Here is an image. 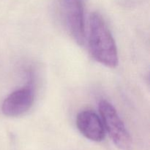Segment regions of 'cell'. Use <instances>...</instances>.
<instances>
[{
  "mask_svg": "<svg viewBox=\"0 0 150 150\" xmlns=\"http://www.w3.org/2000/svg\"><path fill=\"white\" fill-rule=\"evenodd\" d=\"M99 111L104 129L114 143L120 149H127L131 144V139L115 108L107 100H102L99 103Z\"/></svg>",
  "mask_w": 150,
  "mask_h": 150,
  "instance_id": "2",
  "label": "cell"
},
{
  "mask_svg": "<svg viewBox=\"0 0 150 150\" xmlns=\"http://www.w3.org/2000/svg\"><path fill=\"white\" fill-rule=\"evenodd\" d=\"M89 48L92 57L101 64L114 68L119 63L118 52L112 35L98 13L89 19Z\"/></svg>",
  "mask_w": 150,
  "mask_h": 150,
  "instance_id": "1",
  "label": "cell"
},
{
  "mask_svg": "<svg viewBox=\"0 0 150 150\" xmlns=\"http://www.w3.org/2000/svg\"><path fill=\"white\" fill-rule=\"evenodd\" d=\"M63 10L70 35L79 45H83L85 41L83 0H63Z\"/></svg>",
  "mask_w": 150,
  "mask_h": 150,
  "instance_id": "3",
  "label": "cell"
},
{
  "mask_svg": "<svg viewBox=\"0 0 150 150\" xmlns=\"http://www.w3.org/2000/svg\"><path fill=\"white\" fill-rule=\"evenodd\" d=\"M76 125L80 133L86 139L93 142H101L105 138V129L101 119L92 111L79 113Z\"/></svg>",
  "mask_w": 150,
  "mask_h": 150,
  "instance_id": "5",
  "label": "cell"
},
{
  "mask_svg": "<svg viewBox=\"0 0 150 150\" xmlns=\"http://www.w3.org/2000/svg\"><path fill=\"white\" fill-rule=\"evenodd\" d=\"M34 103V92L30 87L15 90L3 102L1 111L5 116L16 117L27 112Z\"/></svg>",
  "mask_w": 150,
  "mask_h": 150,
  "instance_id": "4",
  "label": "cell"
}]
</instances>
